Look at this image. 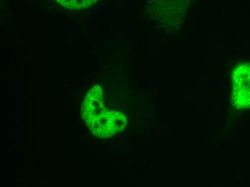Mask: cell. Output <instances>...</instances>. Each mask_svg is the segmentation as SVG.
I'll use <instances>...</instances> for the list:
<instances>
[{
	"label": "cell",
	"mask_w": 250,
	"mask_h": 187,
	"mask_svg": "<svg viewBox=\"0 0 250 187\" xmlns=\"http://www.w3.org/2000/svg\"><path fill=\"white\" fill-rule=\"evenodd\" d=\"M82 117L91 133L103 139L123 131L127 125L124 114L104 107L100 86L88 92L82 105Z\"/></svg>",
	"instance_id": "1"
},
{
	"label": "cell",
	"mask_w": 250,
	"mask_h": 187,
	"mask_svg": "<svg viewBox=\"0 0 250 187\" xmlns=\"http://www.w3.org/2000/svg\"><path fill=\"white\" fill-rule=\"evenodd\" d=\"M231 103L240 109L250 108V63L238 65L231 74Z\"/></svg>",
	"instance_id": "2"
},
{
	"label": "cell",
	"mask_w": 250,
	"mask_h": 187,
	"mask_svg": "<svg viewBox=\"0 0 250 187\" xmlns=\"http://www.w3.org/2000/svg\"><path fill=\"white\" fill-rule=\"evenodd\" d=\"M190 0H152L155 4L154 12L160 13L163 20H170L171 23H177L179 18L184 17Z\"/></svg>",
	"instance_id": "3"
},
{
	"label": "cell",
	"mask_w": 250,
	"mask_h": 187,
	"mask_svg": "<svg viewBox=\"0 0 250 187\" xmlns=\"http://www.w3.org/2000/svg\"><path fill=\"white\" fill-rule=\"evenodd\" d=\"M98 0H56V2L71 10H83L97 2Z\"/></svg>",
	"instance_id": "4"
}]
</instances>
